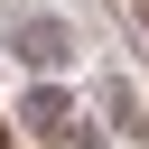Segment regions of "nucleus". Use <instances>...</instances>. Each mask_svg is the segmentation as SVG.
Here are the masks:
<instances>
[{
	"instance_id": "2",
	"label": "nucleus",
	"mask_w": 149,
	"mask_h": 149,
	"mask_svg": "<svg viewBox=\"0 0 149 149\" xmlns=\"http://www.w3.org/2000/svg\"><path fill=\"white\" fill-rule=\"evenodd\" d=\"M9 56H19L37 84H56V74L74 65V28H65V19H47V9H19V19H9Z\"/></svg>"
},
{
	"instance_id": "1",
	"label": "nucleus",
	"mask_w": 149,
	"mask_h": 149,
	"mask_svg": "<svg viewBox=\"0 0 149 149\" xmlns=\"http://www.w3.org/2000/svg\"><path fill=\"white\" fill-rule=\"evenodd\" d=\"M19 130L56 140V149H102V130L84 121V102H74L65 84H28V93H19Z\"/></svg>"
},
{
	"instance_id": "3",
	"label": "nucleus",
	"mask_w": 149,
	"mask_h": 149,
	"mask_svg": "<svg viewBox=\"0 0 149 149\" xmlns=\"http://www.w3.org/2000/svg\"><path fill=\"white\" fill-rule=\"evenodd\" d=\"M102 112H112L121 130H140V93H130V84H102Z\"/></svg>"
}]
</instances>
